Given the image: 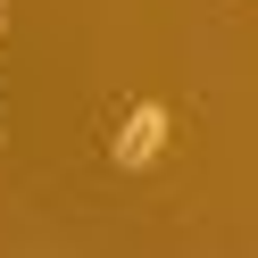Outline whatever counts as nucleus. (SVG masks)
Listing matches in <instances>:
<instances>
[{
  "instance_id": "nucleus-1",
  "label": "nucleus",
  "mask_w": 258,
  "mask_h": 258,
  "mask_svg": "<svg viewBox=\"0 0 258 258\" xmlns=\"http://www.w3.org/2000/svg\"><path fill=\"white\" fill-rule=\"evenodd\" d=\"M167 134H175V117L158 100H142V108H125V125H117L108 150H117V167H158L167 158Z\"/></svg>"
},
{
  "instance_id": "nucleus-2",
  "label": "nucleus",
  "mask_w": 258,
  "mask_h": 258,
  "mask_svg": "<svg viewBox=\"0 0 258 258\" xmlns=\"http://www.w3.org/2000/svg\"><path fill=\"white\" fill-rule=\"evenodd\" d=\"M0 34H9V9H0Z\"/></svg>"
}]
</instances>
